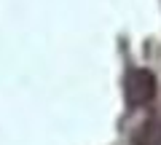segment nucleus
I'll list each match as a JSON object with an SVG mask.
<instances>
[{
  "instance_id": "obj_2",
  "label": "nucleus",
  "mask_w": 161,
  "mask_h": 145,
  "mask_svg": "<svg viewBox=\"0 0 161 145\" xmlns=\"http://www.w3.org/2000/svg\"><path fill=\"white\" fill-rule=\"evenodd\" d=\"M156 142H158V124H156V118H148L132 134V145H156Z\"/></svg>"
},
{
  "instance_id": "obj_1",
  "label": "nucleus",
  "mask_w": 161,
  "mask_h": 145,
  "mask_svg": "<svg viewBox=\"0 0 161 145\" xmlns=\"http://www.w3.org/2000/svg\"><path fill=\"white\" fill-rule=\"evenodd\" d=\"M156 75L148 67H134L126 73V102L132 108H142L156 97Z\"/></svg>"
}]
</instances>
